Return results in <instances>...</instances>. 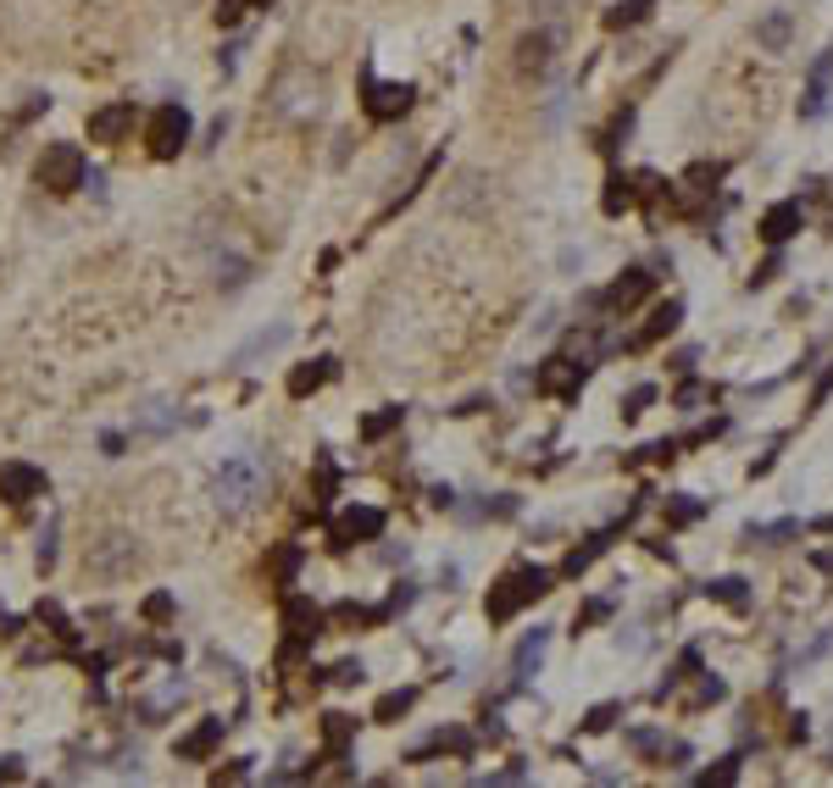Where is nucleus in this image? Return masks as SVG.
Returning a JSON list of instances; mask_svg holds the SVG:
<instances>
[{
  "instance_id": "obj_1",
  "label": "nucleus",
  "mask_w": 833,
  "mask_h": 788,
  "mask_svg": "<svg viewBox=\"0 0 833 788\" xmlns=\"http://www.w3.org/2000/svg\"><path fill=\"white\" fill-rule=\"evenodd\" d=\"M322 101H328V78H322L317 67H306V61L278 67L273 90H267V106H273L284 123H295V128L317 123V117H322Z\"/></svg>"
},
{
  "instance_id": "obj_2",
  "label": "nucleus",
  "mask_w": 833,
  "mask_h": 788,
  "mask_svg": "<svg viewBox=\"0 0 833 788\" xmlns=\"http://www.w3.org/2000/svg\"><path fill=\"white\" fill-rule=\"evenodd\" d=\"M212 494H217V511L222 516H244V511H256V500L267 494V467L262 456H228L212 478Z\"/></svg>"
},
{
  "instance_id": "obj_3",
  "label": "nucleus",
  "mask_w": 833,
  "mask_h": 788,
  "mask_svg": "<svg viewBox=\"0 0 833 788\" xmlns=\"http://www.w3.org/2000/svg\"><path fill=\"white\" fill-rule=\"evenodd\" d=\"M550 594V572L545 567H512L500 583H489V623H512L528 599Z\"/></svg>"
},
{
  "instance_id": "obj_4",
  "label": "nucleus",
  "mask_w": 833,
  "mask_h": 788,
  "mask_svg": "<svg viewBox=\"0 0 833 788\" xmlns=\"http://www.w3.org/2000/svg\"><path fill=\"white\" fill-rule=\"evenodd\" d=\"M567 50V28L561 23H534L523 39H517V72L523 78H550L556 61Z\"/></svg>"
},
{
  "instance_id": "obj_5",
  "label": "nucleus",
  "mask_w": 833,
  "mask_h": 788,
  "mask_svg": "<svg viewBox=\"0 0 833 788\" xmlns=\"http://www.w3.org/2000/svg\"><path fill=\"white\" fill-rule=\"evenodd\" d=\"M145 145H150L156 161H173V156L190 145V112H184L179 101L156 106V112H150V128H145Z\"/></svg>"
},
{
  "instance_id": "obj_6",
  "label": "nucleus",
  "mask_w": 833,
  "mask_h": 788,
  "mask_svg": "<svg viewBox=\"0 0 833 788\" xmlns=\"http://www.w3.org/2000/svg\"><path fill=\"white\" fill-rule=\"evenodd\" d=\"M411 101H416V90L411 83H384V78H362V112L373 117V123H400L406 112H411Z\"/></svg>"
},
{
  "instance_id": "obj_7",
  "label": "nucleus",
  "mask_w": 833,
  "mask_h": 788,
  "mask_svg": "<svg viewBox=\"0 0 833 788\" xmlns=\"http://www.w3.org/2000/svg\"><path fill=\"white\" fill-rule=\"evenodd\" d=\"M39 184H45L50 195H72V190L83 184V150H78V145H50V150L39 156Z\"/></svg>"
},
{
  "instance_id": "obj_8",
  "label": "nucleus",
  "mask_w": 833,
  "mask_h": 788,
  "mask_svg": "<svg viewBox=\"0 0 833 788\" xmlns=\"http://www.w3.org/2000/svg\"><path fill=\"white\" fill-rule=\"evenodd\" d=\"M378 534H384V511L378 505H351V511H340V522H333V545H340V550L367 545Z\"/></svg>"
},
{
  "instance_id": "obj_9",
  "label": "nucleus",
  "mask_w": 833,
  "mask_h": 788,
  "mask_svg": "<svg viewBox=\"0 0 833 788\" xmlns=\"http://www.w3.org/2000/svg\"><path fill=\"white\" fill-rule=\"evenodd\" d=\"M206 267H212V278H217V289H239V284H250V273H256V255L250 250H233L228 239L206 255Z\"/></svg>"
},
{
  "instance_id": "obj_10",
  "label": "nucleus",
  "mask_w": 833,
  "mask_h": 788,
  "mask_svg": "<svg viewBox=\"0 0 833 788\" xmlns=\"http://www.w3.org/2000/svg\"><path fill=\"white\" fill-rule=\"evenodd\" d=\"M583 367L590 362H572V356H550L545 367H539V395H556V400H578V389H583Z\"/></svg>"
},
{
  "instance_id": "obj_11",
  "label": "nucleus",
  "mask_w": 833,
  "mask_h": 788,
  "mask_svg": "<svg viewBox=\"0 0 833 788\" xmlns=\"http://www.w3.org/2000/svg\"><path fill=\"white\" fill-rule=\"evenodd\" d=\"M45 489H50L45 472L28 467V461H7V467H0V500H7V505H28V500H39Z\"/></svg>"
},
{
  "instance_id": "obj_12",
  "label": "nucleus",
  "mask_w": 833,
  "mask_h": 788,
  "mask_svg": "<svg viewBox=\"0 0 833 788\" xmlns=\"http://www.w3.org/2000/svg\"><path fill=\"white\" fill-rule=\"evenodd\" d=\"M128 134H134V106L128 101H112V106H101L90 117V139L95 145H123Z\"/></svg>"
},
{
  "instance_id": "obj_13",
  "label": "nucleus",
  "mask_w": 833,
  "mask_h": 788,
  "mask_svg": "<svg viewBox=\"0 0 833 788\" xmlns=\"http://www.w3.org/2000/svg\"><path fill=\"white\" fill-rule=\"evenodd\" d=\"M650 289H655V273H644V267H628V273H623V278H617V284L601 295V306H606V311H634V306H639Z\"/></svg>"
},
{
  "instance_id": "obj_14",
  "label": "nucleus",
  "mask_w": 833,
  "mask_h": 788,
  "mask_svg": "<svg viewBox=\"0 0 833 788\" xmlns=\"http://www.w3.org/2000/svg\"><path fill=\"white\" fill-rule=\"evenodd\" d=\"M284 628H289V644H311V639L322 633V610H317L311 599L289 594V599H284Z\"/></svg>"
},
{
  "instance_id": "obj_15",
  "label": "nucleus",
  "mask_w": 833,
  "mask_h": 788,
  "mask_svg": "<svg viewBox=\"0 0 833 788\" xmlns=\"http://www.w3.org/2000/svg\"><path fill=\"white\" fill-rule=\"evenodd\" d=\"M806 228V212H800V201H778V206H767V217H762V239L767 244H784V239H795Z\"/></svg>"
},
{
  "instance_id": "obj_16",
  "label": "nucleus",
  "mask_w": 833,
  "mask_h": 788,
  "mask_svg": "<svg viewBox=\"0 0 833 788\" xmlns=\"http://www.w3.org/2000/svg\"><path fill=\"white\" fill-rule=\"evenodd\" d=\"M333 373H340V362H333V356H317L311 367H295V373H289V395H295V400H306V395H317Z\"/></svg>"
},
{
  "instance_id": "obj_17",
  "label": "nucleus",
  "mask_w": 833,
  "mask_h": 788,
  "mask_svg": "<svg viewBox=\"0 0 833 788\" xmlns=\"http://www.w3.org/2000/svg\"><path fill=\"white\" fill-rule=\"evenodd\" d=\"M134 556H139V550H134L128 534H106V545L90 556V567H95V572H123V567H134Z\"/></svg>"
},
{
  "instance_id": "obj_18",
  "label": "nucleus",
  "mask_w": 833,
  "mask_h": 788,
  "mask_svg": "<svg viewBox=\"0 0 833 788\" xmlns=\"http://www.w3.org/2000/svg\"><path fill=\"white\" fill-rule=\"evenodd\" d=\"M217 739H222V717H206L201 728H190V733L179 739V755H184V761H206V755L217 750Z\"/></svg>"
},
{
  "instance_id": "obj_19",
  "label": "nucleus",
  "mask_w": 833,
  "mask_h": 788,
  "mask_svg": "<svg viewBox=\"0 0 833 788\" xmlns=\"http://www.w3.org/2000/svg\"><path fill=\"white\" fill-rule=\"evenodd\" d=\"M173 422H179V406H173V400H145L139 416H134V433H150V439H156V433H167Z\"/></svg>"
},
{
  "instance_id": "obj_20",
  "label": "nucleus",
  "mask_w": 833,
  "mask_h": 788,
  "mask_svg": "<svg viewBox=\"0 0 833 788\" xmlns=\"http://www.w3.org/2000/svg\"><path fill=\"white\" fill-rule=\"evenodd\" d=\"M789 39H795V18L789 12H767L756 23V45L762 50H789Z\"/></svg>"
},
{
  "instance_id": "obj_21",
  "label": "nucleus",
  "mask_w": 833,
  "mask_h": 788,
  "mask_svg": "<svg viewBox=\"0 0 833 788\" xmlns=\"http://www.w3.org/2000/svg\"><path fill=\"white\" fill-rule=\"evenodd\" d=\"M678 322H684V300H666V306H655V311H650V322H644V333H639L634 344H655L661 333H673Z\"/></svg>"
},
{
  "instance_id": "obj_22",
  "label": "nucleus",
  "mask_w": 833,
  "mask_h": 788,
  "mask_svg": "<svg viewBox=\"0 0 833 788\" xmlns=\"http://www.w3.org/2000/svg\"><path fill=\"white\" fill-rule=\"evenodd\" d=\"M179 699H184V677H167V683L145 699V706H139V717H145V722H161V711L179 706Z\"/></svg>"
},
{
  "instance_id": "obj_23",
  "label": "nucleus",
  "mask_w": 833,
  "mask_h": 788,
  "mask_svg": "<svg viewBox=\"0 0 833 788\" xmlns=\"http://www.w3.org/2000/svg\"><path fill=\"white\" fill-rule=\"evenodd\" d=\"M606 545H612V534H595L590 545H578V550H572V556L561 561V572H567V578H578V572H590V567H595L601 556H606Z\"/></svg>"
},
{
  "instance_id": "obj_24",
  "label": "nucleus",
  "mask_w": 833,
  "mask_h": 788,
  "mask_svg": "<svg viewBox=\"0 0 833 788\" xmlns=\"http://www.w3.org/2000/svg\"><path fill=\"white\" fill-rule=\"evenodd\" d=\"M655 12V0H623V7H612L606 12V28L617 34V28H634V23H644Z\"/></svg>"
},
{
  "instance_id": "obj_25",
  "label": "nucleus",
  "mask_w": 833,
  "mask_h": 788,
  "mask_svg": "<svg viewBox=\"0 0 833 788\" xmlns=\"http://www.w3.org/2000/svg\"><path fill=\"white\" fill-rule=\"evenodd\" d=\"M284 339H289V322H278L273 333H256V339H250V344L239 350V356H233V367H250V362H256V356H262V350H278Z\"/></svg>"
},
{
  "instance_id": "obj_26",
  "label": "nucleus",
  "mask_w": 833,
  "mask_h": 788,
  "mask_svg": "<svg viewBox=\"0 0 833 788\" xmlns=\"http://www.w3.org/2000/svg\"><path fill=\"white\" fill-rule=\"evenodd\" d=\"M706 516V500H689V494H666V522L673 528H689V522Z\"/></svg>"
},
{
  "instance_id": "obj_27",
  "label": "nucleus",
  "mask_w": 833,
  "mask_h": 788,
  "mask_svg": "<svg viewBox=\"0 0 833 788\" xmlns=\"http://www.w3.org/2000/svg\"><path fill=\"white\" fill-rule=\"evenodd\" d=\"M545 644H550V633H545V628H534V633H528V639L517 644V683H523V677H528V672L539 666V655H545Z\"/></svg>"
},
{
  "instance_id": "obj_28",
  "label": "nucleus",
  "mask_w": 833,
  "mask_h": 788,
  "mask_svg": "<svg viewBox=\"0 0 833 788\" xmlns=\"http://www.w3.org/2000/svg\"><path fill=\"white\" fill-rule=\"evenodd\" d=\"M411 706H416V688H395V694H384V699H378V711H373V717H378V722H400Z\"/></svg>"
},
{
  "instance_id": "obj_29",
  "label": "nucleus",
  "mask_w": 833,
  "mask_h": 788,
  "mask_svg": "<svg viewBox=\"0 0 833 788\" xmlns=\"http://www.w3.org/2000/svg\"><path fill=\"white\" fill-rule=\"evenodd\" d=\"M706 594H711V599H722V605H733V610H744V605H750L744 578H717V583H706Z\"/></svg>"
},
{
  "instance_id": "obj_30",
  "label": "nucleus",
  "mask_w": 833,
  "mask_h": 788,
  "mask_svg": "<svg viewBox=\"0 0 833 788\" xmlns=\"http://www.w3.org/2000/svg\"><path fill=\"white\" fill-rule=\"evenodd\" d=\"M634 195H639V190H634V179H623V172H612V184H606V201H601V206L617 217V212H628V206H634Z\"/></svg>"
},
{
  "instance_id": "obj_31",
  "label": "nucleus",
  "mask_w": 833,
  "mask_h": 788,
  "mask_svg": "<svg viewBox=\"0 0 833 788\" xmlns=\"http://www.w3.org/2000/svg\"><path fill=\"white\" fill-rule=\"evenodd\" d=\"M351 733H356V722H351V717H340V711H333V717L322 722V739H328V750H333V755H340V750L351 744Z\"/></svg>"
},
{
  "instance_id": "obj_32",
  "label": "nucleus",
  "mask_w": 833,
  "mask_h": 788,
  "mask_svg": "<svg viewBox=\"0 0 833 788\" xmlns=\"http://www.w3.org/2000/svg\"><path fill=\"white\" fill-rule=\"evenodd\" d=\"M789 534H795V522H767V528H756V522H750V528H744L750 545H756V539H762V545H784Z\"/></svg>"
},
{
  "instance_id": "obj_33",
  "label": "nucleus",
  "mask_w": 833,
  "mask_h": 788,
  "mask_svg": "<svg viewBox=\"0 0 833 788\" xmlns=\"http://www.w3.org/2000/svg\"><path fill=\"white\" fill-rule=\"evenodd\" d=\"M400 416H406V406H389V411L367 416V422H362V439H384V433H389V427H395Z\"/></svg>"
},
{
  "instance_id": "obj_34",
  "label": "nucleus",
  "mask_w": 833,
  "mask_h": 788,
  "mask_svg": "<svg viewBox=\"0 0 833 788\" xmlns=\"http://www.w3.org/2000/svg\"><path fill=\"white\" fill-rule=\"evenodd\" d=\"M733 777H739V755H722L717 766H706V772H700V783H706V788H711V783H733Z\"/></svg>"
},
{
  "instance_id": "obj_35",
  "label": "nucleus",
  "mask_w": 833,
  "mask_h": 788,
  "mask_svg": "<svg viewBox=\"0 0 833 788\" xmlns=\"http://www.w3.org/2000/svg\"><path fill=\"white\" fill-rule=\"evenodd\" d=\"M56 528H61V522L50 516V522H45V534H39V572H50V567H56Z\"/></svg>"
},
{
  "instance_id": "obj_36",
  "label": "nucleus",
  "mask_w": 833,
  "mask_h": 788,
  "mask_svg": "<svg viewBox=\"0 0 833 788\" xmlns=\"http://www.w3.org/2000/svg\"><path fill=\"white\" fill-rule=\"evenodd\" d=\"M528 12H534V23H561L567 0H528Z\"/></svg>"
},
{
  "instance_id": "obj_37",
  "label": "nucleus",
  "mask_w": 833,
  "mask_h": 788,
  "mask_svg": "<svg viewBox=\"0 0 833 788\" xmlns=\"http://www.w3.org/2000/svg\"><path fill=\"white\" fill-rule=\"evenodd\" d=\"M784 273V255H778V244H773V255L762 261V267H756V278H750V289H762V284H773Z\"/></svg>"
},
{
  "instance_id": "obj_38",
  "label": "nucleus",
  "mask_w": 833,
  "mask_h": 788,
  "mask_svg": "<svg viewBox=\"0 0 833 788\" xmlns=\"http://www.w3.org/2000/svg\"><path fill=\"white\" fill-rule=\"evenodd\" d=\"M700 400H711V389H706V384H695V378H689V384H684V389H678V406H684V411H700Z\"/></svg>"
},
{
  "instance_id": "obj_39",
  "label": "nucleus",
  "mask_w": 833,
  "mask_h": 788,
  "mask_svg": "<svg viewBox=\"0 0 833 788\" xmlns=\"http://www.w3.org/2000/svg\"><path fill=\"white\" fill-rule=\"evenodd\" d=\"M650 400H655V389H650V384H639V389L623 400V416H639V411H650Z\"/></svg>"
},
{
  "instance_id": "obj_40",
  "label": "nucleus",
  "mask_w": 833,
  "mask_h": 788,
  "mask_svg": "<svg viewBox=\"0 0 833 788\" xmlns=\"http://www.w3.org/2000/svg\"><path fill=\"white\" fill-rule=\"evenodd\" d=\"M145 617H150V623H167V617H173V594H150V599H145Z\"/></svg>"
},
{
  "instance_id": "obj_41",
  "label": "nucleus",
  "mask_w": 833,
  "mask_h": 788,
  "mask_svg": "<svg viewBox=\"0 0 833 788\" xmlns=\"http://www.w3.org/2000/svg\"><path fill=\"white\" fill-rule=\"evenodd\" d=\"M333 683H340V688L362 683V661H340V666H333Z\"/></svg>"
},
{
  "instance_id": "obj_42",
  "label": "nucleus",
  "mask_w": 833,
  "mask_h": 788,
  "mask_svg": "<svg viewBox=\"0 0 833 788\" xmlns=\"http://www.w3.org/2000/svg\"><path fill=\"white\" fill-rule=\"evenodd\" d=\"M244 7H250V0H217V23H239Z\"/></svg>"
},
{
  "instance_id": "obj_43",
  "label": "nucleus",
  "mask_w": 833,
  "mask_h": 788,
  "mask_svg": "<svg viewBox=\"0 0 833 788\" xmlns=\"http://www.w3.org/2000/svg\"><path fill=\"white\" fill-rule=\"evenodd\" d=\"M601 617H612V599H590V605H583V617H578V623H601Z\"/></svg>"
},
{
  "instance_id": "obj_44",
  "label": "nucleus",
  "mask_w": 833,
  "mask_h": 788,
  "mask_svg": "<svg viewBox=\"0 0 833 788\" xmlns=\"http://www.w3.org/2000/svg\"><path fill=\"white\" fill-rule=\"evenodd\" d=\"M612 717H617V706H601V711H595L590 722H583V728H590V733H606V728H612Z\"/></svg>"
},
{
  "instance_id": "obj_45",
  "label": "nucleus",
  "mask_w": 833,
  "mask_h": 788,
  "mask_svg": "<svg viewBox=\"0 0 833 788\" xmlns=\"http://www.w3.org/2000/svg\"><path fill=\"white\" fill-rule=\"evenodd\" d=\"M628 744H634V750H661V733L639 728V733H628Z\"/></svg>"
},
{
  "instance_id": "obj_46",
  "label": "nucleus",
  "mask_w": 833,
  "mask_h": 788,
  "mask_svg": "<svg viewBox=\"0 0 833 788\" xmlns=\"http://www.w3.org/2000/svg\"><path fill=\"white\" fill-rule=\"evenodd\" d=\"M23 777V761L18 755H0V783H18Z\"/></svg>"
},
{
  "instance_id": "obj_47",
  "label": "nucleus",
  "mask_w": 833,
  "mask_h": 788,
  "mask_svg": "<svg viewBox=\"0 0 833 788\" xmlns=\"http://www.w3.org/2000/svg\"><path fill=\"white\" fill-rule=\"evenodd\" d=\"M273 567H278V578H295V567H300V556H295V550H278V561H273Z\"/></svg>"
},
{
  "instance_id": "obj_48",
  "label": "nucleus",
  "mask_w": 833,
  "mask_h": 788,
  "mask_svg": "<svg viewBox=\"0 0 833 788\" xmlns=\"http://www.w3.org/2000/svg\"><path fill=\"white\" fill-rule=\"evenodd\" d=\"M828 395H833V367H828V373H822V378H817V389H811V406H822V400H828Z\"/></svg>"
},
{
  "instance_id": "obj_49",
  "label": "nucleus",
  "mask_w": 833,
  "mask_h": 788,
  "mask_svg": "<svg viewBox=\"0 0 833 788\" xmlns=\"http://www.w3.org/2000/svg\"><path fill=\"white\" fill-rule=\"evenodd\" d=\"M811 78H817V83H828V78H833V45H828V56H822V61H811Z\"/></svg>"
},
{
  "instance_id": "obj_50",
  "label": "nucleus",
  "mask_w": 833,
  "mask_h": 788,
  "mask_svg": "<svg viewBox=\"0 0 833 788\" xmlns=\"http://www.w3.org/2000/svg\"><path fill=\"white\" fill-rule=\"evenodd\" d=\"M18 628H23V623H18V617H7V610H0V639H12Z\"/></svg>"
},
{
  "instance_id": "obj_51",
  "label": "nucleus",
  "mask_w": 833,
  "mask_h": 788,
  "mask_svg": "<svg viewBox=\"0 0 833 788\" xmlns=\"http://www.w3.org/2000/svg\"><path fill=\"white\" fill-rule=\"evenodd\" d=\"M828 761H833V755H828Z\"/></svg>"
}]
</instances>
